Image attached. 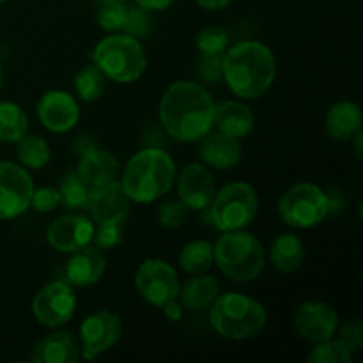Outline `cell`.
<instances>
[{"instance_id":"28","label":"cell","mask_w":363,"mask_h":363,"mask_svg":"<svg viewBox=\"0 0 363 363\" xmlns=\"http://www.w3.org/2000/svg\"><path fill=\"white\" fill-rule=\"evenodd\" d=\"M16 156L21 167L32 170H41L52 160V149L43 137L25 135L16 142Z\"/></svg>"},{"instance_id":"27","label":"cell","mask_w":363,"mask_h":363,"mask_svg":"<svg viewBox=\"0 0 363 363\" xmlns=\"http://www.w3.org/2000/svg\"><path fill=\"white\" fill-rule=\"evenodd\" d=\"M57 190H59L60 195V204L66 209H69V211L87 209L89 204H91L92 195H94V191L78 176L77 170H71V172L64 174Z\"/></svg>"},{"instance_id":"30","label":"cell","mask_w":363,"mask_h":363,"mask_svg":"<svg viewBox=\"0 0 363 363\" xmlns=\"http://www.w3.org/2000/svg\"><path fill=\"white\" fill-rule=\"evenodd\" d=\"M74 92L85 103L98 101L106 87V77L96 64L84 66L74 74Z\"/></svg>"},{"instance_id":"18","label":"cell","mask_w":363,"mask_h":363,"mask_svg":"<svg viewBox=\"0 0 363 363\" xmlns=\"http://www.w3.org/2000/svg\"><path fill=\"white\" fill-rule=\"evenodd\" d=\"M106 257L101 248L82 247L71 254L66 264L67 284L74 287H91L103 279L106 272Z\"/></svg>"},{"instance_id":"22","label":"cell","mask_w":363,"mask_h":363,"mask_svg":"<svg viewBox=\"0 0 363 363\" xmlns=\"http://www.w3.org/2000/svg\"><path fill=\"white\" fill-rule=\"evenodd\" d=\"M363 113L358 103L339 101L330 106L325 117V130L332 140L351 142L362 133Z\"/></svg>"},{"instance_id":"43","label":"cell","mask_w":363,"mask_h":363,"mask_svg":"<svg viewBox=\"0 0 363 363\" xmlns=\"http://www.w3.org/2000/svg\"><path fill=\"white\" fill-rule=\"evenodd\" d=\"M195 2L208 11H222L229 7L234 0H195Z\"/></svg>"},{"instance_id":"24","label":"cell","mask_w":363,"mask_h":363,"mask_svg":"<svg viewBox=\"0 0 363 363\" xmlns=\"http://www.w3.org/2000/svg\"><path fill=\"white\" fill-rule=\"evenodd\" d=\"M181 305L184 311L201 312L211 307L220 296V282L213 275L199 273L179 289Z\"/></svg>"},{"instance_id":"16","label":"cell","mask_w":363,"mask_h":363,"mask_svg":"<svg viewBox=\"0 0 363 363\" xmlns=\"http://www.w3.org/2000/svg\"><path fill=\"white\" fill-rule=\"evenodd\" d=\"M179 201L190 211H202L211 204L216 194L215 177L204 163H188L183 167L177 179Z\"/></svg>"},{"instance_id":"41","label":"cell","mask_w":363,"mask_h":363,"mask_svg":"<svg viewBox=\"0 0 363 363\" xmlns=\"http://www.w3.org/2000/svg\"><path fill=\"white\" fill-rule=\"evenodd\" d=\"M137 6L144 7V9L151 11V13H155V11H165L169 9L170 6H172L176 0H133Z\"/></svg>"},{"instance_id":"29","label":"cell","mask_w":363,"mask_h":363,"mask_svg":"<svg viewBox=\"0 0 363 363\" xmlns=\"http://www.w3.org/2000/svg\"><path fill=\"white\" fill-rule=\"evenodd\" d=\"M215 262L213 245L206 240H194L183 247L179 254V266L188 275L206 273Z\"/></svg>"},{"instance_id":"9","label":"cell","mask_w":363,"mask_h":363,"mask_svg":"<svg viewBox=\"0 0 363 363\" xmlns=\"http://www.w3.org/2000/svg\"><path fill=\"white\" fill-rule=\"evenodd\" d=\"M135 287L145 303L163 308L179 298V277L176 268L163 259H145L135 273Z\"/></svg>"},{"instance_id":"6","label":"cell","mask_w":363,"mask_h":363,"mask_svg":"<svg viewBox=\"0 0 363 363\" xmlns=\"http://www.w3.org/2000/svg\"><path fill=\"white\" fill-rule=\"evenodd\" d=\"M92 64L101 69L106 80L116 84H133L147 67V55L137 38L128 34H110L94 46Z\"/></svg>"},{"instance_id":"25","label":"cell","mask_w":363,"mask_h":363,"mask_svg":"<svg viewBox=\"0 0 363 363\" xmlns=\"http://www.w3.org/2000/svg\"><path fill=\"white\" fill-rule=\"evenodd\" d=\"M269 261L280 273L298 272L305 261V245L296 234L286 233L275 238L269 247Z\"/></svg>"},{"instance_id":"33","label":"cell","mask_w":363,"mask_h":363,"mask_svg":"<svg viewBox=\"0 0 363 363\" xmlns=\"http://www.w3.org/2000/svg\"><path fill=\"white\" fill-rule=\"evenodd\" d=\"M123 30L124 34L131 35V38H147L152 30L151 11L144 9V7L137 6V4L133 7H128L126 21H124Z\"/></svg>"},{"instance_id":"4","label":"cell","mask_w":363,"mask_h":363,"mask_svg":"<svg viewBox=\"0 0 363 363\" xmlns=\"http://www.w3.org/2000/svg\"><path fill=\"white\" fill-rule=\"evenodd\" d=\"M209 323L227 340H247L259 335L268 325V312L255 298L227 293L209 307Z\"/></svg>"},{"instance_id":"13","label":"cell","mask_w":363,"mask_h":363,"mask_svg":"<svg viewBox=\"0 0 363 363\" xmlns=\"http://www.w3.org/2000/svg\"><path fill=\"white\" fill-rule=\"evenodd\" d=\"M123 337V321L110 311H98L89 314L80 325L82 350L89 351L96 358L112 350Z\"/></svg>"},{"instance_id":"44","label":"cell","mask_w":363,"mask_h":363,"mask_svg":"<svg viewBox=\"0 0 363 363\" xmlns=\"http://www.w3.org/2000/svg\"><path fill=\"white\" fill-rule=\"evenodd\" d=\"M96 2L103 6V4H126L128 0H96Z\"/></svg>"},{"instance_id":"12","label":"cell","mask_w":363,"mask_h":363,"mask_svg":"<svg viewBox=\"0 0 363 363\" xmlns=\"http://www.w3.org/2000/svg\"><path fill=\"white\" fill-rule=\"evenodd\" d=\"M339 328V315L325 301H303L294 312V330L311 344L332 339Z\"/></svg>"},{"instance_id":"19","label":"cell","mask_w":363,"mask_h":363,"mask_svg":"<svg viewBox=\"0 0 363 363\" xmlns=\"http://www.w3.org/2000/svg\"><path fill=\"white\" fill-rule=\"evenodd\" d=\"M255 117L247 103L240 99H227L215 103L213 110V130L234 138H243L254 130Z\"/></svg>"},{"instance_id":"38","label":"cell","mask_w":363,"mask_h":363,"mask_svg":"<svg viewBox=\"0 0 363 363\" xmlns=\"http://www.w3.org/2000/svg\"><path fill=\"white\" fill-rule=\"evenodd\" d=\"M199 77L209 84H218L222 80V55L202 53L201 62H199Z\"/></svg>"},{"instance_id":"32","label":"cell","mask_w":363,"mask_h":363,"mask_svg":"<svg viewBox=\"0 0 363 363\" xmlns=\"http://www.w3.org/2000/svg\"><path fill=\"white\" fill-rule=\"evenodd\" d=\"M229 46V34L220 25H209L197 34V48L206 55H223Z\"/></svg>"},{"instance_id":"23","label":"cell","mask_w":363,"mask_h":363,"mask_svg":"<svg viewBox=\"0 0 363 363\" xmlns=\"http://www.w3.org/2000/svg\"><path fill=\"white\" fill-rule=\"evenodd\" d=\"M80 358V346L69 332H53L34 346V363H74Z\"/></svg>"},{"instance_id":"40","label":"cell","mask_w":363,"mask_h":363,"mask_svg":"<svg viewBox=\"0 0 363 363\" xmlns=\"http://www.w3.org/2000/svg\"><path fill=\"white\" fill-rule=\"evenodd\" d=\"M96 147H98V145H96L94 138L87 133L78 135V137L73 140V151L77 156L85 155V152L92 151V149H96Z\"/></svg>"},{"instance_id":"26","label":"cell","mask_w":363,"mask_h":363,"mask_svg":"<svg viewBox=\"0 0 363 363\" xmlns=\"http://www.w3.org/2000/svg\"><path fill=\"white\" fill-rule=\"evenodd\" d=\"M28 131V117L18 103L0 101V142L16 144Z\"/></svg>"},{"instance_id":"31","label":"cell","mask_w":363,"mask_h":363,"mask_svg":"<svg viewBox=\"0 0 363 363\" xmlns=\"http://www.w3.org/2000/svg\"><path fill=\"white\" fill-rule=\"evenodd\" d=\"M307 360L311 363H351L353 353L340 340L332 337V339L314 344V350L311 351Z\"/></svg>"},{"instance_id":"17","label":"cell","mask_w":363,"mask_h":363,"mask_svg":"<svg viewBox=\"0 0 363 363\" xmlns=\"http://www.w3.org/2000/svg\"><path fill=\"white\" fill-rule=\"evenodd\" d=\"M131 209V201L123 190L119 181H112V183L105 184L99 190L94 191L89 204V211H91L92 220L98 225H105V223H124L128 218Z\"/></svg>"},{"instance_id":"35","label":"cell","mask_w":363,"mask_h":363,"mask_svg":"<svg viewBox=\"0 0 363 363\" xmlns=\"http://www.w3.org/2000/svg\"><path fill=\"white\" fill-rule=\"evenodd\" d=\"M126 4H103L98 11V23L105 32L123 30L126 21Z\"/></svg>"},{"instance_id":"39","label":"cell","mask_w":363,"mask_h":363,"mask_svg":"<svg viewBox=\"0 0 363 363\" xmlns=\"http://www.w3.org/2000/svg\"><path fill=\"white\" fill-rule=\"evenodd\" d=\"M340 342L351 351V353H360L363 347V325L360 321H351L340 328Z\"/></svg>"},{"instance_id":"7","label":"cell","mask_w":363,"mask_h":363,"mask_svg":"<svg viewBox=\"0 0 363 363\" xmlns=\"http://www.w3.org/2000/svg\"><path fill=\"white\" fill-rule=\"evenodd\" d=\"M206 211V223H211L222 233L247 229L259 211L257 191L245 181H234L216 191Z\"/></svg>"},{"instance_id":"11","label":"cell","mask_w":363,"mask_h":363,"mask_svg":"<svg viewBox=\"0 0 363 363\" xmlns=\"http://www.w3.org/2000/svg\"><path fill=\"white\" fill-rule=\"evenodd\" d=\"M34 181L27 169L13 162H0V220H13L30 208Z\"/></svg>"},{"instance_id":"3","label":"cell","mask_w":363,"mask_h":363,"mask_svg":"<svg viewBox=\"0 0 363 363\" xmlns=\"http://www.w3.org/2000/svg\"><path fill=\"white\" fill-rule=\"evenodd\" d=\"M176 177V163L169 152L158 147H145L128 160L121 186L131 202L151 204L169 194Z\"/></svg>"},{"instance_id":"1","label":"cell","mask_w":363,"mask_h":363,"mask_svg":"<svg viewBox=\"0 0 363 363\" xmlns=\"http://www.w3.org/2000/svg\"><path fill=\"white\" fill-rule=\"evenodd\" d=\"M215 99L204 85L179 80L169 85L160 99V123L167 135L183 144H194L213 130Z\"/></svg>"},{"instance_id":"14","label":"cell","mask_w":363,"mask_h":363,"mask_svg":"<svg viewBox=\"0 0 363 363\" xmlns=\"http://www.w3.org/2000/svg\"><path fill=\"white\" fill-rule=\"evenodd\" d=\"M38 117L43 128L52 133H67L80 121L78 101L66 91H48L39 98Z\"/></svg>"},{"instance_id":"36","label":"cell","mask_w":363,"mask_h":363,"mask_svg":"<svg viewBox=\"0 0 363 363\" xmlns=\"http://www.w3.org/2000/svg\"><path fill=\"white\" fill-rule=\"evenodd\" d=\"M123 223H105V225H98V229H94L92 241L101 250H108L123 241Z\"/></svg>"},{"instance_id":"21","label":"cell","mask_w":363,"mask_h":363,"mask_svg":"<svg viewBox=\"0 0 363 363\" xmlns=\"http://www.w3.org/2000/svg\"><path fill=\"white\" fill-rule=\"evenodd\" d=\"M77 174L92 191H96L105 184L116 181L117 174H119V162L112 152L96 147L78 156Z\"/></svg>"},{"instance_id":"37","label":"cell","mask_w":363,"mask_h":363,"mask_svg":"<svg viewBox=\"0 0 363 363\" xmlns=\"http://www.w3.org/2000/svg\"><path fill=\"white\" fill-rule=\"evenodd\" d=\"M60 206L59 190L53 186H41L34 188L30 199V208H34L38 213H52Z\"/></svg>"},{"instance_id":"42","label":"cell","mask_w":363,"mask_h":363,"mask_svg":"<svg viewBox=\"0 0 363 363\" xmlns=\"http://www.w3.org/2000/svg\"><path fill=\"white\" fill-rule=\"evenodd\" d=\"M183 311H184L183 305L177 303V300L169 301V303L163 307V312H165V315L169 321H179L181 315H183Z\"/></svg>"},{"instance_id":"20","label":"cell","mask_w":363,"mask_h":363,"mask_svg":"<svg viewBox=\"0 0 363 363\" xmlns=\"http://www.w3.org/2000/svg\"><path fill=\"white\" fill-rule=\"evenodd\" d=\"M201 158L206 165L216 170L234 169L241 162L243 145L240 138L229 137L220 131H209L201 140Z\"/></svg>"},{"instance_id":"34","label":"cell","mask_w":363,"mask_h":363,"mask_svg":"<svg viewBox=\"0 0 363 363\" xmlns=\"http://www.w3.org/2000/svg\"><path fill=\"white\" fill-rule=\"evenodd\" d=\"M188 213H190V209L181 201H167L158 208L156 218H158L160 225L165 227V229H179L186 222Z\"/></svg>"},{"instance_id":"8","label":"cell","mask_w":363,"mask_h":363,"mask_svg":"<svg viewBox=\"0 0 363 363\" xmlns=\"http://www.w3.org/2000/svg\"><path fill=\"white\" fill-rule=\"evenodd\" d=\"M277 211L287 227L305 230L321 225L332 211V206L321 186L314 183H296L284 191Z\"/></svg>"},{"instance_id":"15","label":"cell","mask_w":363,"mask_h":363,"mask_svg":"<svg viewBox=\"0 0 363 363\" xmlns=\"http://www.w3.org/2000/svg\"><path fill=\"white\" fill-rule=\"evenodd\" d=\"M94 223L84 215H62L53 220L46 229V241L60 254H73L92 243Z\"/></svg>"},{"instance_id":"45","label":"cell","mask_w":363,"mask_h":363,"mask_svg":"<svg viewBox=\"0 0 363 363\" xmlns=\"http://www.w3.org/2000/svg\"><path fill=\"white\" fill-rule=\"evenodd\" d=\"M4 87V71H2V66H0V91H2Z\"/></svg>"},{"instance_id":"46","label":"cell","mask_w":363,"mask_h":363,"mask_svg":"<svg viewBox=\"0 0 363 363\" xmlns=\"http://www.w3.org/2000/svg\"><path fill=\"white\" fill-rule=\"evenodd\" d=\"M6 2H9V0H0V4H6Z\"/></svg>"},{"instance_id":"5","label":"cell","mask_w":363,"mask_h":363,"mask_svg":"<svg viewBox=\"0 0 363 363\" xmlns=\"http://www.w3.org/2000/svg\"><path fill=\"white\" fill-rule=\"evenodd\" d=\"M213 255L220 272L234 282H254L264 272V248L245 229L223 233L213 245Z\"/></svg>"},{"instance_id":"10","label":"cell","mask_w":363,"mask_h":363,"mask_svg":"<svg viewBox=\"0 0 363 363\" xmlns=\"http://www.w3.org/2000/svg\"><path fill=\"white\" fill-rule=\"evenodd\" d=\"M77 311V294L66 282H50L35 293L32 314L46 328H60L73 319Z\"/></svg>"},{"instance_id":"2","label":"cell","mask_w":363,"mask_h":363,"mask_svg":"<svg viewBox=\"0 0 363 363\" xmlns=\"http://www.w3.org/2000/svg\"><path fill=\"white\" fill-rule=\"evenodd\" d=\"M275 77V55L264 43L240 41L222 55V78L240 99H257L264 96Z\"/></svg>"}]
</instances>
